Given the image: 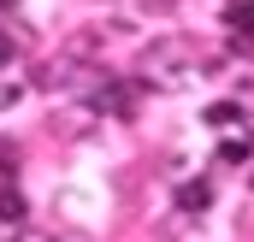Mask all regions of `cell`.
Instances as JSON below:
<instances>
[{
    "instance_id": "1",
    "label": "cell",
    "mask_w": 254,
    "mask_h": 242,
    "mask_svg": "<svg viewBox=\"0 0 254 242\" xmlns=\"http://www.w3.org/2000/svg\"><path fill=\"white\" fill-rule=\"evenodd\" d=\"M219 60H201L190 42H154L142 60H136V83L142 89H178V83H190V77H201V71H213Z\"/></svg>"
},
{
    "instance_id": "2",
    "label": "cell",
    "mask_w": 254,
    "mask_h": 242,
    "mask_svg": "<svg viewBox=\"0 0 254 242\" xmlns=\"http://www.w3.org/2000/svg\"><path fill=\"white\" fill-rule=\"evenodd\" d=\"M89 113H101V119H130L136 107H142V83H130V77H113V71H95V83L77 95Z\"/></svg>"
},
{
    "instance_id": "3",
    "label": "cell",
    "mask_w": 254,
    "mask_h": 242,
    "mask_svg": "<svg viewBox=\"0 0 254 242\" xmlns=\"http://www.w3.org/2000/svg\"><path fill=\"white\" fill-rule=\"evenodd\" d=\"M178 207H184V213H207V207H213V183L207 178H184L178 183Z\"/></svg>"
},
{
    "instance_id": "4",
    "label": "cell",
    "mask_w": 254,
    "mask_h": 242,
    "mask_svg": "<svg viewBox=\"0 0 254 242\" xmlns=\"http://www.w3.org/2000/svg\"><path fill=\"white\" fill-rule=\"evenodd\" d=\"M24 219H30V201L6 183V189H0V225H24Z\"/></svg>"
},
{
    "instance_id": "5",
    "label": "cell",
    "mask_w": 254,
    "mask_h": 242,
    "mask_svg": "<svg viewBox=\"0 0 254 242\" xmlns=\"http://www.w3.org/2000/svg\"><path fill=\"white\" fill-rule=\"evenodd\" d=\"M249 154H254V136H231V142H219V160H225V166H249Z\"/></svg>"
},
{
    "instance_id": "6",
    "label": "cell",
    "mask_w": 254,
    "mask_h": 242,
    "mask_svg": "<svg viewBox=\"0 0 254 242\" xmlns=\"http://www.w3.org/2000/svg\"><path fill=\"white\" fill-rule=\"evenodd\" d=\"M201 119L213 124V130H225V124H237V119H243V101H213V107H207Z\"/></svg>"
},
{
    "instance_id": "7",
    "label": "cell",
    "mask_w": 254,
    "mask_h": 242,
    "mask_svg": "<svg viewBox=\"0 0 254 242\" xmlns=\"http://www.w3.org/2000/svg\"><path fill=\"white\" fill-rule=\"evenodd\" d=\"M225 24L231 30H254V0H225Z\"/></svg>"
},
{
    "instance_id": "8",
    "label": "cell",
    "mask_w": 254,
    "mask_h": 242,
    "mask_svg": "<svg viewBox=\"0 0 254 242\" xmlns=\"http://www.w3.org/2000/svg\"><path fill=\"white\" fill-rule=\"evenodd\" d=\"M12 242H60V237H48V231H18Z\"/></svg>"
},
{
    "instance_id": "9",
    "label": "cell",
    "mask_w": 254,
    "mask_h": 242,
    "mask_svg": "<svg viewBox=\"0 0 254 242\" xmlns=\"http://www.w3.org/2000/svg\"><path fill=\"white\" fill-rule=\"evenodd\" d=\"M18 60V48H12V42H6V36H0V71H6V65Z\"/></svg>"
},
{
    "instance_id": "10",
    "label": "cell",
    "mask_w": 254,
    "mask_h": 242,
    "mask_svg": "<svg viewBox=\"0 0 254 242\" xmlns=\"http://www.w3.org/2000/svg\"><path fill=\"white\" fill-rule=\"evenodd\" d=\"M142 6H178V0H142Z\"/></svg>"
},
{
    "instance_id": "11",
    "label": "cell",
    "mask_w": 254,
    "mask_h": 242,
    "mask_svg": "<svg viewBox=\"0 0 254 242\" xmlns=\"http://www.w3.org/2000/svg\"><path fill=\"white\" fill-rule=\"evenodd\" d=\"M249 189H254V172H249Z\"/></svg>"
}]
</instances>
